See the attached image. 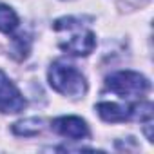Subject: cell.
<instances>
[{
	"label": "cell",
	"mask_w": 154,
	"mask_h": 154,
	"mask_svg": "<svg viewBox=\"0 0 154 154\" xmlns=\"http://www.w3.org/2000/svg\"><path fill=\"white\" fill-rule=\"evenodd\" d=\"M40 131H42V120H36V118H29L13 125V132L18 136H35Z\"/></svg>",
	"instance_id": "obj_8"
},
{
	"label": "cell",
	"mask_w": 154,
	"mask_h": 154,
	"mask_svg": "<svg viewBox=\"0 0 154 154\" xmlns=\"http://www.w3.org/2000/svg\"><path fill=\"white\" fill-rule=\"evenodd\" d=\"M107 87L120 96H141L149 91V82L134 71H118L107 78Z\"/></svg>",
	"instance_id": "obj_3"
},
{
	"label": "cell",
	"mask_w": 154,
	"mask_h": 154,
	"mask_svg": "<svg viewBox=\"0 0 154 154\" xmlns=\"http://www.w3.org/2000/svg\"><path fill=\"white\" fill-rule=\"evenodd\" d=\"M96 111L100 114L102 120L105 122H125L132 116V107H123V105H118V103H112V102H102L96 105Z\"/></svg>",
	"instance_id": "obj_6"
},
{
	"label": "cell",
	"mask_w": 154,
	"mask_h": 154,
	"mask_svg": "<svg viewBox=\"0 0 154 154\" xmlns=\"http://www.w3.org/2000/svg\"><path fill=\"white\" fill-rule=\"evenodd\" d=\"M51 127L60 136L71 138V140H82V138L89 136L87 123L82 118H78V116H62V118H56L51 123Z\"/></svg>",
	"instance_id": "obj_5"
},
{
	"label": "cell",
	"mask_w": 154,
	"mask_h": 154,
	"mask_svg": "<svg viewBox=\"0 0 154 154\" xmlns=\"http://www.w3.org/2000/svg\"><path fill=\"white\" fill-rule=\"evenodd\" d=\"M26 107V100L15 84L0 71V112H20Z\"/></svg>",
	"instance_id": "obj_4"
},
{
	"label": "cell",
	"mask_w": 154,
	"mask_h": 154,
	"mask_svg": "<svg viewBox=\"0 0 154 154\" xmlns=\"http://www.w3.org/2000/svg\"><path fill=\"white\" fill-rule=\"evenodd\" d=\"M17 26H18L17 13L9 6L0 4V31L2 33H13Z\"/></svg>",
	"instance_id": "obj_7"
},
{
	"label": "cell",
	"mask_w": 154,
	"mask_h": 154,
	"mask_svg": "<svg viewBox=\"0 0 154 154\" xmlns=\"http://www.w3.org/2000/svg\"><path fill=\"white\" fill-rule=\"evenodd\" d=\"M54 31H69V38L65 42H60V47L74 56H87L93 53L96 45L94 33L89 29H84L82 24L74 18H60L54 22Z\"/></svg>",
	"instance_id": "obj_2"
},
{
	"label": "cell",
	"mask_w": 154,
	"mask_h": 154,
	"mask_svg": "<svg viewBox=\"0 0 154 154\" xmlns=\"http://www.w3.org/2000/svg\"><path fill=\"white\" fill-rule=\"evenodd\" d=\"M47 76H49L51 87L63 96L80 98L87 91V84H85L84 74L76 67H72L65 62H54L51 65Z\"/></svg>",
	"instance_id": "obj_1"
}]
</instances>
